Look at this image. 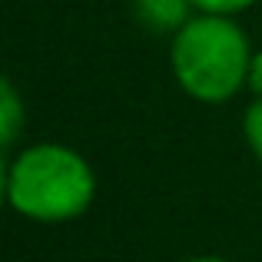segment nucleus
<instances>
[{
	"label": "nucleus",
	"instance_id": "nucleus-1",
	"mask_svg": "<svg viewBox=\"0 0 262 262\" xmlns=\"http://www.w3.org/2000/svg\"><path fill=\"white\" fill-rule=\"evenodd\" d=\"M4 199L27 223H73L96 203V169L70 143H24L4 156Z\"/></svg>",
	"mask_w": 262,
	"mask_h": 262
},
{
	"label": "nucleus",
	"instance_id": "nucleus-2",
	"mask_svg": "<svg viewBox=\"0 0 262 262\" xmlns=\"http://www.w3.org/2000/svg\"><path fill=\"white\" fill-rule=\"evenodd\" d=\"M252 50L239 17L199 10L169 37V70L189 100L223 106L246 90Z\"/></svg>",
	"mask_w": 262,
	"mask_h": 262
},
{
	"label": "nucleus",
	"instance_id": "nucleus-3",
	"mask_svg": "<svg viewBox=\"0 0 262 262\" xmlns=\"http://www.w3.org/2000/svg\"><path fill=\"white\" fill-rule=\"evenodd\" d=\"M133 17L140 20L143 30L156 33V37H173L189 17H196V4L192 0H129Z\"/></svg>",
	"mask_w": 262,
	"mask_h": 262
},
{
	"label": "nucleus",
	"instance_id": "nucleus-4",
	"mask_svg": "<svg viewBox=\"0 0 262 262\" xmlns=\"http://www.w3.org/2000/svg\"><path fill=\"white\" fill-rule=\"evenodd\" d=\"M27 126V103L10 77L0 80V146L4 156L17 149V140Z\"/></svg>",
	"mask_w": 262,
	"mask_h": 262
},
{
	"label": "nucleus",
	"instance_id": "nucleus-5",
	"mask_svg": "<svg viewBox=\"0 0 262 262\" xmlns=\"http://www.w3.org/2000/svg\"><path fill=\"white\" fill-rule=\"evenodd\" d=\"M243 140L249 153L262 163V100H252L243 110Z\"/></svg>",
	"mask_w": 262,
	"mask_h": 262
},
{
	"label": "nucleus",
	"instance_id": "nucleus-6",
	"mask_svg": "<svg viewBox=\"0 0 262 262\" xmlns=\"http://www.w3.org/2000/svg\"><path fill=\"white\" fill-rule=\"evenodd\" d=\"M196 10L203 13H226V17H243L246 10L259 4V0H192Z\"/></svg>",
	"mask_w": 262,
	"mask_h": 262
},
{
	"label": "nucleus",
	"instance_id": "nucleus-7",
	"mask_svg": "<svg viewBox=\"0 0 262 262\" xmlns=\"http://www.w3.org/2000/svg\"><path fill=\"white\" fill-rule=\"evenodd\" d=\"M246 93L252 100H262V47L252 50V60H249V77H246Z\"/></svg>",
	"mask_w": 262,
	"mask_h": 262
},
{
	"label": "nucleus",
	"instance_id": "nucleus-8",
	"mask_svg": "<svg viewBox=\"0 0 262 262\" xmlns=\"http://www.w3.org/2000/svg\"><path fill=\"white\" fill-rule=\"evenodd\" d=\"M183 262H232V259L216 256V252H203V256H189V259H183Z\"/></svg>",
	"mask_w": 262,
	"mask_h": 262
}]
</instances>
